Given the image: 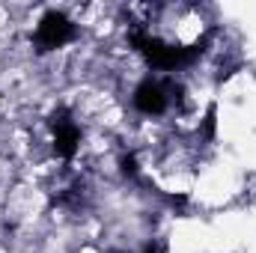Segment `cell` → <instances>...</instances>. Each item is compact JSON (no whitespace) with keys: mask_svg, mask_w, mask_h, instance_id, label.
Listing matches in <instances>:
<instances>
[{"mask_svg":"<svg viewBox=\"0 0 256 253\" xmlns=\"http://www.w3.org/2000/svg\"><path fill=\"white\" fill-rule=\"evenodd\" d=\"M72 36H74V21L66 18L63 12H48V15L39 21V27H36V42H39L45 51L63 48Z\"/></svg>","mask_w":256,"mask_h":253,"instance_id":"obj_1","label":"cell"}]
</instances>
